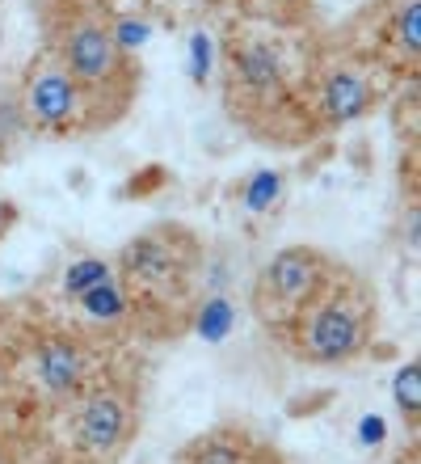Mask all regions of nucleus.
I'll return each mask as SVG.
<instances>
[{
    "mask_svg": "<svg viewBox=\"0 0 421 464\" xmlns=\"http://www.w3.org/2000/svg\"><path fill=\"white\" fill-rule=\"evenodd\" d=\"M371 292L362 287V279L329 262L321 283L278 330L291 338V351L308 363H346L371 343Z\"/></svg>",
    "mask_w": 421,
    "mask_h": 464,
    "instance_id": "nucleus-1",
    "label": "nucleus"
},
{
    "mask_svg": "<svg viewBox=\"0 0 421 464\" xmlns=\"http://www.w3.org/2000/svg\"><path fill=\"white\" fill-rule=\"evenodd\" d=\"M55 47H60V68L68 72L76 93H81L84 122L101 127V122L119 119L131 106L139 68L114 43V30L101 17H93V13H68V17H60Z\"/></svg>",
    "mask_w": 421,
    "mask_h": 464,
    "instance_id": "nucleus-2",
    "label": "nucleus"
},
{
    "mask_svg": "<svg viewBox=\"0 0 421 464\" xmlns=\"http://www.w3.org/2000/svg\"><path fill=\"white\" fill-rule=\"evenodd\" d=\"M325 270H329V257L308 249V245H295V249H282V254L270 257V266L262 275V287H257V308H262L265 325L278 330L300 308L303 295L321 283Z\"/></svg>",
    "mask_w": 421,
    "mask_h": 464,
    "instance_id": "nucleus-3",
    "label": "nucleus"
},
{
    "mask_svg": "<svg viewBox=\"0 0 421 464\" xmlns=\"http://www.w3.org/2000/svg\"><path fill=\"white\" fill-rule=\"evenodd\" d=\"M371 106H375V89L359 68L333 63V68H325V76L316 81V114H321L329 127L362 119Z\"/></svg>",
    "mask_w": 421,
    "mask_h": 464,
    "instance_id": "nucleus-4",
    "label": "nucleus"
},
{
    "mask_svg": "<svg viewBox=\"0 0 421 464\" xmlns=\"http://www.w3.org/2000/svg\"><path fill=\"white\" fill-rule=\"evenodd\" d=\"M25 106H30V119L38 127L60 131L81 114V93H76V85L68 81L60 63H43L34 81H30V89H25Z\"/></svg>",
    "mask_w": 421,
    "mask_h": 464,
    "instance_id": "nucleus-5",
    "label": "nucleus"
},
{
    "mask_svg": "<svg viewBox=\"0 0 421 464\" xmlns=\"http://www.w3.org/2000/svg\"><path fill=\"white\" fill-rule=\"evenodd\" d=\"M131 435V414H127V401H119L114 392H97L89 397V405L81 410V440L93 448V452H119Z\"/></svg>",
    "mask_w": 421,
    "mask_h": 464,
    "instance_id": "nucleus-6",
    "label": "nucleus"
},
{
    "mask_svg": "<svg viewBox=\"0 0 421 464\" xmlns=\"http://www.w3.org/2000/svg\"><path fill=\"white\" fill-rule=\"evenodd\" d=\"M232 72L253 98H270L282 89V60L265 43H241L232 47Z\"/></svg>",
    "mask_w": 421,
    "mask_h": 464,
    "instance_id": "nucleus-7",
    "label": "nucleus"
},
{
    "mask_svg": "<svg viewBox=\"0 0 421 464\" xmlns=\"http://www.w3.org/2000/svg\"><path fill=\"white\" fill-rule=\"evenodd\" d=\"M38 367H43V380H47L51 392H68L81 384L84 376V359L72 343H51L38 354Z\"/></svg>",
    "mask_w": 421,
    "mask_h": 464,
    "instance_id": "nucleus-8",
    "label": "nucleus"
},
{
    "mask_svg": "<svg viewBox=\"0 0 421 464\" xmlns=\"http://www.w3.org/2000/svg\"><path fill=\"white\" fill-rule=\"evenodd\" d=\"M388 43H397L405 63L417 60V51H421V0H397V9L388 17Z\"/></svg>",
    "mask_w": 421,
    "mask_h": 464,
    "instance_id": "nucleus-9",
    "label": "nucleus"
},
{
    "mask_svg": "<svg viewBox=\"0 0 421 464\" xmlns=\"http://www.w3.org/2000/svg\"><path fill=\"white\" fill-rule=\"evenodd\" d=\"M392 392H397V405L400 414H405V422L409 427H417V410H421V367L417 363H405L397 372V380H392Z\"/></svg>",
    "mask_w": 421,
    "mask_h": 464,
    "instance_id": "nucleus-10",
    "label": "nucleus"
},
{
    "mask_svg": "<svg viewBox=\"0 0 421 464\" xmlns=\"http://www.w3.org/2000/svg\"><path fill=\"white\" fill-rule=\"evenodd\" d=\"M81 300H84V313H93V317H101V321L122 317V308H127V300H122V292L114 283H97V287H89Z\"/></svg>",
    "mask_w": 421,
    "mask_h": 464,
    "instance_id": "nucleus-11",
    "label": "nucleus"
},
{
    "mask_svg": "<svg viewBox=\"0 0 421 464\" xmlns=\"http://www.w3.org/2000/svg\"><path fill=\"white\" fill-rule=\"evenodd\" d=\"M278 195H282V178H278V173H270V169L253 173L249 186H244V203H249L253 211L274 208V198H278Z\"/></svg>",
    "mask_w": 421,
    "mask_h": 464,
    "instance_id": "nucleus-12",
    "label": "nucleus"
},
{
    "mask_svg": "<svg viewBox=\"0 0 421 464\" xmlns=\"http://www.w3.org/2000/svg\"><path fill=\"white\" fill-rule=\"evenodd\" d=\"M228 330H232V304L228 300H206L203 313H198V334L219 343V338H228Z\"/></svg>",
    "mask_w": 421,
    "mask_h": 464,
    "instance_id": "nucleus-13",
    "label": "nucleus"
},
{
    "mask_svg": "<svg viewBox=\"0 0 421 464\" xmlns=\"http://www.w3.org/2000/svg\"><path fill=\"white\" fill-rule=\"evenodd\" d=\"M110 266L106 262H97V257H89V262H76L72 270H68V279H63V287H68V295H84L89 287H97V283H106Z\"/></svg>",
    "mask_w": 421,
    "mask_h": 464,
    "instance_id": "nucleus-14",
    "label": "nucleus"
},
{
    "mask_svg": "<svg viewBox=\"0 0 421 464\" xmlns=\"http://www.w3.org/2000/svg\"><path fill=\"white\" fill-rule=\"evenodd\" d=\"M114 30V43H119L122 51H131V47H139L148 38V25L144 22H135V17H119V22L110 25Z\"/></svg>",
    "mask_w": 421,
    "mask_h": 464,
    "instance_id": "nucleus-15",
    "label": "nucleus"
},
{
    "mask_svg": "<svg viewBox=\"0 0 421 464\" xmlns=\"http://www.w3.org/2000/svg\"><path fill=\"white\" fill-rule=\"evenodd\" d=\"M190 72L194 81H206V72H211V38L206 34H194L190 43Z\"/></svg>",
    "mask_w": 421,
    "mask_h": 464,
    "instance_id": "nucleus-16",
    "label": "nucleus"
},
{
    "mask_svg": "<svg viewBox=\"0 0 421 464\" xmlns=\"http://www.w3.org/2000/svg\"><path fill=\"white\" fill-rule=\"evenodd\" d=\"M249 5H257V13H265V17H278V22H282V17H295V13H303L308 9V0H249Z\"/></svg>",
    "mask_w": 421,
    "mask_h": 464,
    "instance_id": "nucleus-17",
    "label": "nucleus"
},
{
    "mask_svg": "<svg viewBox=\"0 0 421 464\" xmlns=\"http://www.w3.org/2000/svg\"><path fill=\"white\" fill-rule=\"evenodd\" d=\"M194 464H241V456H236V448H228V443H206Z\"/></svg>",
    "mask_w": 421,
    "mask_h": 464,
    "instance_id": "nucleus-18",
    "label": "nucleus"
},
{
    "mask_svg": "<svg viewBox=\"0 0 421 464\" xmlns=\"http://www.w3.org/2000/svg\"><path fill=\"white\" fill-rule=\"evenodd\" d=\"M359 435H362V443H379L384 440V418H362V427H359Z\"/></svg>",
    "mask_w": 421,
    "mask_h": 464,
    "instance_id": "nucleus-19",
    "label": "nucleus"
},
{
    "mask_svg": "<svg viewBox=\"0 0 421 464\" xmlns=\"http://www.w3.org/2000/svg\"><path fill=\"white\" fill-rule=\"evenodd\" d=\"M0 228H5V220H0Z\"/></svg>",
    "mask_w": 421,
    "mask_h": 464,
    "instance_id": "nucleus-20",
    "label": "nucleus"
}]
</instances>
